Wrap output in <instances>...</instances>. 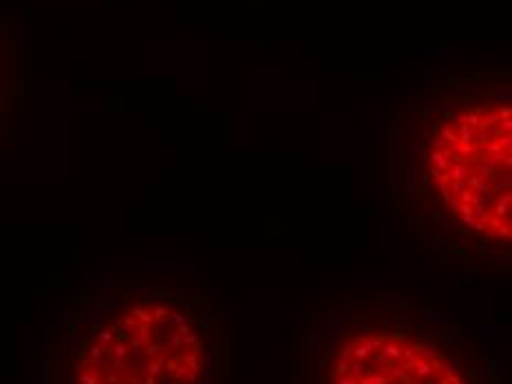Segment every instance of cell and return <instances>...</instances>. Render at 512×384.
<instances>
[{
  "label": "cell",
  "instance_id": "obj_3",
  "mask_svg": "<svg viewBox=\"0 0 512 384\" xmlns=\"http://www.w3.org/2000/svg\"><path fill=\"white\" fill-rule=\"evenodd\" d=\"M327 384H479L451 340L415 323H367L336 340Z\"/></svg>",
  "mask_w": 512,
  "mask_h": 384
},
{
  "label": "cell",
  "instance_id": "obj_1",
  "mask_svg": "<svg viewBox=\"0 0 512 384\" xmlns=\"http://www.w3.org/2000/svg\"><path fill=\"white\" fill-rule=\"evenodd\" d=\"M215 343L204 309L164 287L128 292L82 320L64 384H212Z\"/></svg>",
  "mask_w": 512,
  "mask_h": 384
},
{
  "label": "cell",
  "instance_id": "obj_2",
  "mask_svg": "<svg viewBox=\"0 0 512 384\" xmlns=\"http://www.w3.org/2000/svg\"><path fill=\"white\" fill-rule=\"evenodd\" d=\"M512 106L508 91L466 89L426 122L422 177L435 210L486 248L512 237Z\"/></svg>",
  "mask_w": 512,
  "mask_h": 384
}]
</instances>
